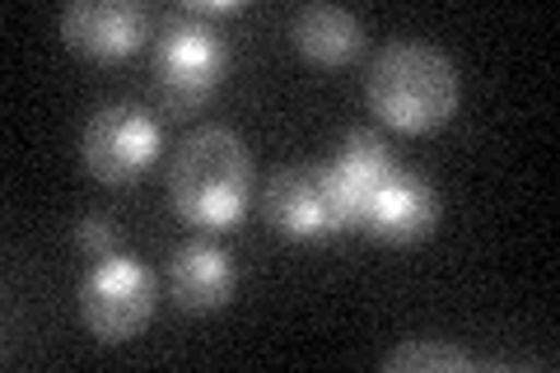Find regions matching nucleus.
Listing matches in <instances>:
<instances>
[{
  "label": "nucleus",
  "mask_w": 560,
  "mask_h": 373,
  "mask_svg": "<svg viewBox=\"0 0 560 373\" xmlns=\"http://www.w3.org/2000/svg\"><path fill=\"white\" fill-rule=\"evenodd\" d=\"M234 294V261L215 243H183L173 257V299L187 313H215Z\"/></svg>",
  "instance_id": "9"
},
{
  "label": "nucleus",
  "mask_w": 560,
  "mask_h": 373,
  "mask_svg": "<svg viewBox=\"0 0 560 373\" xmlns=\"http://www.w3.org/2000/svg\"><path fill=\"white\" fill-rule=\"evenodd\" d=\"M370 108L378 121H388L393 131H434L458 113L463 84L458 70L430 43H388L370 61V80H364Z\"/></svg>",
  "instance_id": "2"
},
{
  "label": "nucleus",
  "mask_w": 560,
  "mask_h": 373,
  "mask_svg": "<svg viewBox=\"0 0 560 373\" xmlns=\"http://www.w3.org/2000/svg\"><path fill=\"white\" fill-rule=\"evenodd\" d=\"M393 168H397V159H393L388 140H383L378 131H350L346 136V150H341L337 164H331V173H337V187L346 197L350 224L360 220V210L370 206V197L383 183H388Z\"/></svg>",
  "instance_id": "10"
},
{
  "label": "nucleus",
  "mask_w": 560,
  "mask_h": 373,
  "mask_svg": "<svg viewBox=\"0 0 560 373\" xmlns=\"http://www.w3.org/2000/svg\"><path fill=\"white\" fill-rule=\"evenodd\" d=\"M261 210H267V224L276 234L300 238V243L331 238L337 229L350 224V210L331 164H294L285 173H276L267 183V197H261Z\"/></svg>",
  "instance_id": "5"
},
{
  "label": "nucleus",
  "mask_w": 560,
  "mask_h": 373,
  "mask_svg": "<svg viewBox=\"0 0 560 373\" xmlns=\"http://www.w3.org/2000/svg\"><path fill=\"white\" fill-rule=\"evenodd\" d=\"M383 364H388V369H471V360H467L463 350L434 346V341H407V346H397Z\"/></svg>",
  "instance_id": "12"
},
{
  "label": "nucleus",
  "mask_w": 560,
  "mask_h": 373,
  "mask_svg": "<svg viewBox=\"0 0 560 373\" xmlns=\"http://www.w3.org/2000/svg\"><path fill=\"white\" fill-rule=\"evenodd\" d=\"M164 145V131L145 108L136 103H108L90 117L84 127V164L98 183L127 187L154 164V154Z\"/></svg>",
  "instance_id": "6"
},
{
  "label": "nucleus",
  "mask_w": 560,
  "mask_h": 373,
  "mask_svg": "<svg viewBox=\"0 0 560 373\" xmlns=\"http://www.w3.org/2000/svg\"><path fill=\"white\" fill-rule=\"evenodd\" d=\"M253 187V154L230 127H201L191 131L168 164V197L173 210L206 234L230 229Z\"/></svg>",
  "instance_id": "1"
},
{
  "label": "nucleus",
  "mask_w": 560,
  "mask_h": 373,
  "mask_svg": "<svg viewBox=\"0 0 560 373\" xmlns=\"http://www.w3.org/2000/svg\"><path fill=\"white\" fill-rule=\"evenodd\" d=\"M80 317L98 341H131L154 317V276L131 253H108L80 280Z\"/></svg>",
  "instance_id": "4"
},
{
  "label": "nucleus",
  "mask_w": 560,
  "mask_h": 373,
  "mask_svg": "<svg viewBox=\"0 0 560 373\" xmlns=\"http://www.w3.org/2000/svg\"><path fill=\"white\" fill-rule=\"evenodd\" d=\"M224 70H230V43L215 24L187 10L164 24L160 43H154V84H160V98L168 103L173 117H191L197 108H206Z\"/></svg>",
  "instance_id": "3"
},
{
  "label": "nucleus",
  "mask_w": 560,
  "mask_h": 373,
  "mask_svg": "<svg viewBox=\"0 0 560 373\" xmlns=\"http://www.w3.org/2000/svg\"><path fill=\"white\" fill-rule=\"evenodd\" d=\"M61 38L80 57L121 61L150 38V10L136 0H75L61 14Z\"/></svg>",
  "instance_id": "7"
},
{
  "label": "nucleus",
  "mask_w": 560,
  "mask_h": 373,
  "mask_svg": "<svg viewBox=\"0 0 560 373\" xmlns=\"http://www.w3.org/2000/svg\"><path fill=\"white\" fill-rule=\"evenodd\" d=\"M75 238H80L84 253L108 257V253H113V220H108V215H90V220H80Z\"/></svg>",
  "instance_id": "13"
},
{
  "label": "nucleus",
  "mask_w": 560,
  "mask_h": 373,
  "mask_svg": "<svg viewBox=\"0 0 560 373\" xmlns=\"http://www.w3.org/2000/svg\"><path fill=\"white\" fill-rule=\"evenodd\" d=\"M434 220H440V197H434V187L420 173L397 164L388 173V183H383L370 197V206L360 210L355 224H364L370 234L388 238V243H416V238L430 234Z\"/></svg>",
  "instance_id": "8"
},
{
  "label": "nucleus",
  "mask_w": 560,
  "mask_h": 373,
  "mask_svg": "<svg viewBox=\"0 0 560 373\" xmlns=\"http://www.w3.org/2000/svg\"><path fill=\"white\" fill-rule=\"evenodd\" d=\"M294 47L318 66H346L364 47V24L341 5H304L294 14Z\"/></svg>",
  "instance_id": "11"
}]
</instances>
